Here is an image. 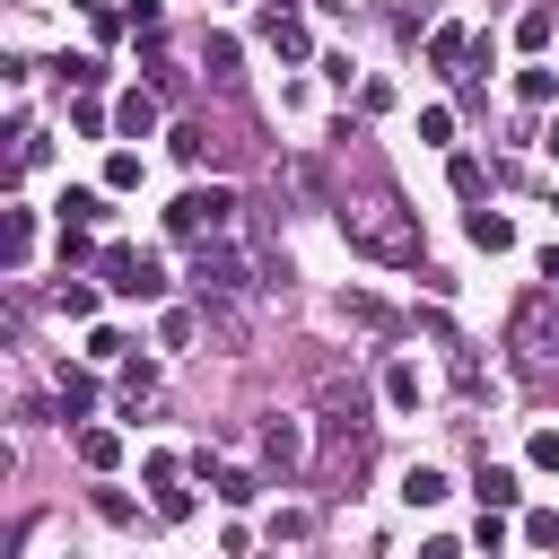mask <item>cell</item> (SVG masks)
<instances>
[{"mask_svg": "<svg viewBox=\"0 0 559 559\" xmlns=\"http://www.w3.org/2000/svg\"><path fill=\"white\" fill-rule=\"evenodd\" d=\"M262 44H271L280 61H306V52H314V35H306L297 9H262Z\"/></svg>", "mask_w": 559, "mask_h": 559, "instance_id": "52a82bcc", "label": "cell"}, {"mask_svg": "<svg viewBox=\"0 0 559 559\" xmlns=\"http://www.w3.org/2000/svg\"><path fill=\"white\" fill-rule=\"evenodd\" d=\"M262 463H271V472H297V463H306V428H297V419H262Z\"/></svg>", "mask_w": 559, "mask_h": 559, "instance_id": "ba28073f", "label": "cell"}, {"mask_svg": "<svg viewBox=\"0 0 559 559\" xmlns=\"http://www.w3.org/2000/svg\"><path fill=\"white\" fill-rule=\"evenodd\" d=\"M341 236H349L358 253H376V262H419V227H411L393 201H376V210H341Z\"/></svg>", "mask_w": 559, "mask_h": 559, "instance_id": "6da1fadb", "label": "cell"}, {"mask_svg": "<svg viewBox=\"0 0 559 559\" xmlns=\"http://www.w3.org/2000/svg\"><path fill=\"white\" fill-rule=\"evenodd\" d=\"M419 393H428V384H419V367H411V358H393V367H384V402H393V411H419Z\"/></svg>", "mask_w": 559, "mask_h": 559, "instance_id": "2e32d148", "label": "cell"}, {"mask_svg": "<svg viewBox=\"0 0 559 559\" xmlns=\"http://www.w3.org/2000/svg\"><path fill=\"white\" fill-rule=\"evenodd\" d=\"M96 280H105L114 297H166V271H157L148 253H131V245H105V253H96Z\"/></svg>", "mask_w": 559, "mask_h": 559, "instance_id": "3957f363", "label": "cell"}, {"mask_svg": "<svg viewBox=\"0 0 559 559\" xmlns=\"http://www.w3.org/2000/svg\"><path fill=\"white\" fill-rule=\"evenodd\" d=\"M542 280H550V288H559V245H550V253H542Z\"/></svg>", "mask_w": 559, "mask_h": 559, "instance_id": "74e56055", "label": "cell"}, {"mask_svg": "<svg viewBox=\"0 0 559 559\" xmlns=\"http://www.w3.org/2000/svg\"><path fill=\"white\" fill-rule=\"evenodd\" d=\"M114 131H122V140H157V96H148V87L114 96Z\"/></svg>", "mask_w": 559, "mask_h": 559, "instance_id": "9c48e42d", "label": "cell"}, {"mask_svg": "<svg viewBox=\"0 0 559 559\" xmlns=\"http://www.w3.org/2000/svg\"><path fill=\"white\" fill-rule=\"evenodd\" d=\"M341 314H349V323H367V332H384V323H393L376 297H341Z\"/></svg>", "mask_w": 559, "mask_h": 559, "instance_id": "1f68e13d", "label": "cell"}, {"mask_svg": "<svg viewBox=\"0 0 559 559\" xmlns=\"http://www.w3.org/2000/svg\"><path fill=\"white\" fill-rule=\"evenodd\" d=\"M524 463H533V472H559V428H533V445H524Z\"/></svg>", "mask_w": 559, "mask_h": 559, "instance_id": "f546056e", "label": "cell"}, {"mask_svg": "<svg viewBox=\"0 0 559 559\" xmlns=\"http://www.w3.org/2000/svg\"><path fill=\"white\" fill-rule=\"evenodd\" d=\"M79 463H87V472H114V463H122V437H114V428H79Z\"/></svg>", "mask_w": 559, "mask_h": 559, "instance_id": "e0dca14e", "label": "cell"}, {"mask_svg": "<svg viewBox=\"0 0 559 559\" xmlns=\"http://www.w3.org/2000/svg\"><path fill=\"white\" fill-rule=\"evenodd\" d=\"M507 341H515V349H533V358H550V349H559V341H550V288H533V297L515 306Z\"/></svg>", "mask_w": 559, "mask_h": 559, "instance_id": "8992f818", "label": "cell"}, {"mask_svg": "<svg viewBox=\"0 0 559 559\" xmlns=\"http://www.w3.org/2000/svg\"><path fill=\"white\" fill-rule=\"evenodd\" d=\"M122 26H131V35H157V26H166V9H157V0H131V9H122Z\"/></svg>", "mask_w": 559, "mask_h": 559, "instance_id": "836d02e7", "label": "cell"}, {"mask_svg": "<svg viewBox=\"0 0 559 559\" xmlns=\"http://www.w3.org/2000/svg\"><path fill=\"white\" fill-rule=\"evenodd\" d=\"M131 183H140V148H114L105 157V192H131Z\"/></svg>", "mask_w": 559, "mask_h": 559, "instance_id": "484cf974", "label": "cell"}, {"mask_svg": "<svg viewBox=\"0 0 559 559\" xmlns=\"http://www.w3.org/2000/svg\"><path fill=\"white\" fill-rule=\"evenodd\" d=\"M105 122H114V114H105V105H96V96H79V105H70V131H79V140H96V131H105Z\"/></svg>", "mask_w": 559, "mask_h": 559, "instance_id": "83f0119b", "label": "cell"}, {"mask_svg": "<svg viewBox=\"0 0 559 559\" xmlns=\"http://www.w3.org/2000/svg\"><path fill=\"white\" fill-rule=\"evenodd\" d=\"M192 280H201V297H236V288H245V253H236L227 236H201V253H192Z\"/></svg>", "mask_w": 559, "mask_h": 559, "instance_id": "277c9868", "label": "cell"}, {"mask_svg": "<svg viewBox=\"0 0 559 559\" xmlns=\"http://www.w3.org/2000/svg\"><path fill=\"white\" fill-rule=\"evenodd\" d=\"M445 183H454V201H480L489 192V166L480 157H445Z\"/></svg>", "mask_w": 559, "mask_h": 559, "instance_id": "ac0fdd59", "label": "cell"}, {"mask_svg": "<svg viewBox=\"0 0 559 559\" xmlns=\"http://www.w3.org/2000/svg\"><path fill=\"white\" fill-rule=\"evenodd\" d=\"M157 332H166V349H183V341H192V306H166V323H157Z\"/></svg>", "mask_w": 559, "mask_h": 559, "instance_id": "e575fe53", "label": "cell"}, {"mask_svg": "<svg viewBox=\"0 0 559 559\" xmlns=\"http://www.w3.org/2000/svg\"><path fill=\"white\" fill-rule=\"evenodd\" d=\"M428 61H437V70H463V61H472V35H463V26H428Z\"/></svg>", "mask_w": 559, "mask_h": 559, "instance_id": "4fadbf2b", "label": "cell"}, {"mask_svg": "<svg viewBox=\"0 0 559 559\" xmlns=\"http://www.w3.org/2000/svg\"><path fill=\"white\" fill-rule=\"evenodd\" d=\"M61 79H70L79 96H96V87H105V61H61Z\"/></svg>", "mask_w": 559, "mask_h": 559, "instance_id": "4dcf8cb0", "label": "cell"}, {"mask_svg": "<svg viewBox=\"0 0 559 559\" xmlns=\"http://www.w3.org/2000/svg\"><path fill=\"white\" fill-rule=\"evenodd\" d=\"M96 515H105V524H131V515H140V507H131V498H122V489H96Z\"/></svg>", "mask_w": 559, "mask_h": 559, "instance_id": "d590c367", "label": "cell"}, {"mask_svg": "<svg viewBox=\"0 0 559 559\" xmlns=\"http://www.w3.org/2000/svg\"><path fill=\"white\" fill-rule=\"evenodd\" d=\"M463 236H472L480 253H507V245H515V227H507L498 210H472V218H463Z\"/></svg>", "mask_w": 559, "mask_h": 559, "instance_id": "9a60e30c", "label": "cell"}, {"mask_svg": "<svg viewBox=\"0 0 559 559\" xmlns=\"http://www.w3.org/2000/svg\"><path fill=\"white\" fill-rule=\"evenodd\" d=\"M192 472L210 480V498H218V507H253V498H262V480H253L245 463H218V454H192Z\"/></svg>", "mask_w": 559, "mask_h": 559, "instance_id": "5b68a950", "label": "cell"}, {"mask_svg": "<svg viewBox=\"0 0 559 559\" xmlns=\"http://www.w3.org/2000/svg\"><path fill=\"white\" fill-rule=\"evenodd\" d=\"M419 140L445 148V140H454V105H419Z\"/></svg>", "mask_w": 559, "mask_h": 559, "instance_id": "d4e9b609", "label": "cell"}, {"mask_svg": "<svg viewBox=\"0 0 559 559\" xmlns=\"http://www.w3.org/2000/svg\"><path fill=\"white\" fill-rule=\"evenodd\" d=\"M148 393H157V367H148V358H131V367H122V411H140Z\"/></svg>", "mask_w": 559, "mask_h": 559, "instance_id": "cb8c5ba5", "label": "cell"}, {"mask_svg": "<svg viewBox=\"0 0 559 559\" xmlns=\"http://www.w3.org/2000/svg\"><path fill=\"white\" fill-rule=\"evenodd\" d=\"M157 524H192V489L166 480V489H157Z\"/></svg>", "mask_w": 559, "mask_h": 559, "instance_id": "f1b7e54d", "label": "cell"}, {"mask_svg": "<svg viewBox=\"0 0 559 559\" xmlns=\"http://www.w3.org/2000/svg\"><path fill=\"white\" fill-rule=\"evenodd\" d=\"M472 550H507V524H498V507H480V524H472Z\"/></svg>", "mask_w": 559, "mask_h": 559, "instance_id": "d6a6232c", "label": "cell"}, {"mask_svg": "<svg viewBox=\"0 0 559 559\" xmlns=\"http://www.w3.org/2000/svg\"><path fill=\"white\" fill-rule=\"evenodd\" d=\"M52 402H61V419H87V411H96V376H87V367H61V376H52Z\"/></svg>", "mask_w": 559, "mask_h": 559, "instance_id": "30bf717a", "label": "cell"}, {"mask_svg": "<svg viewBox=\"0 0 559 559\" xmlns=\"http://www.w3.org/2000/svg\"><path fill=\"white\" fill-rule=\"evenodd\" d=\"M550 35H559V17H550V9H524V17H515V44H524V52H542Z\"/></svg>", "mask_w": 559, "mask_h": 559, "instance_id": "44dd1931", "label": "cell"}, {"mask_svg": "<svg viewBox=\"0 0 559 559\" xmlns=\"http://www.w3.org/2000/svg\"><path fill=\"white\" fill-rule=\"evenodd\" d=\"M52 210H61L70 227H96V218H105V192H96V183H70V192H61Z\"/></svg>", "mask_w": 559, "mask_h": 559, "instance_id": "5bb4252c", "label": "cell"}, {"mask_svg": "<svg viewBox=\"0 0 559 559\" xmlns=\"http://www.w3.org/2000/svg\"><path fill=\"white\" fill-rule=\"evenodd\" d=\"M26 262H35V210L17 201L9 210V271H26Z\"/></svg>", "mask_w": 559, "mask_h": 559, "instance_id": "d6986e66", "label": "cell"}, {"mask_svg": "<svg viewBox=\"0 0 559 559\" xmlns=\"http://www.w3.org/2000/svg\"><path fill=\"white\" fill-rule=\"evenodd\" d=\"M515 96H524V105H550V96H559V70H542V61L515 70Z\"/></svg>", "mask_w": 559, "mask_h": 559, "instance_id": "603a6c76", "label": "cell"}, {"mask_svg": "<svg viewBox=\"0 0 559 559\" xmlns=\"http://www.w3.org/2000/svg\"><path fill=\"white\" fill-rule=\"evenodd\" d=\"M437 498H454V480H445L437 463H411V472H402V507H437Z\"/></svg>", "mask_w": 559, "mask_h": 559, "instance_id": "8fae6325", "label": "cell"}, {"mask_svg": "<svg viewBox=\"0 0 559 559\" xmlns=\"http://www.w3.org/2000/svg\"><path fill=\"white\" fill-rule=\"evenodd\" d=\"M542 148H550V157H559V122H550V131H542Z\"/></svg>", "mask_w": 559, "mask_h": 559, "instance_id": "f35d334b", "label": "cell"}, {"mask_svg": "<svg viewBox=\"0 0 559 559\" xmlns=\"http://www.w3.org/2000/svg\"><path fill=\"white\" fill-rule=\"evenodd\" d=\"M70 9H79V17H105V9H114V0H70Z\"/></svg>", "mask_w": 559, "mask_h": 559, "instance_id": "8d00e7d4", "label": "cell"}, {"mask_svg": "<svg viewBox=\"0 0 559 559\" xmlns=\"http://www.w3.org/2000/svg\"><path fill=\"white\" fill-rule=\"evenodd\" d=\"M524 542H533V550H559V507H533V515H524Z\"/></svg>", "mask_w": 559, "mask_h": 559, "instance_id": "4316f807", "label": "cell"}, {"mask_svg": "<svg viewBox=\"0 0 559 559\" xmlns=\"http://www.w3.org/2000/svg\"><path fill=\"white\" fill-rule=\"evenodd\" d=\"M227 218H236V192H227V183H192V192H175V201H166V236H192V245H201V236H218Z\"/></svg>", "mask_w": 559, "mask_h": 559, "instance_id": "7a4b0ae2", "label": "cell"}, {"mask_svg": "<svg viewBox=\"0 0 559 559\" xmlns=\"http://www.w3.org/2000/svg\"><path fill=\"white\" fill-rule=\"evenodd\" d=\"M52 306H61L70 323H96V288H87V280H61V288H52Z\"/></svg>", "mask_w": 559, "mask_h": 559, "instance_id": "ffe728a7", "label": "cell"}, {"mask_svg": "<svg viewBox=\"0 0 559 559\" xmlns=\"http://www.w3.org/2000/svg\"><path fill=\"white\" fill-rule=\"evenodd\" d=\"M472 498H480V507H498V515H507V507H515V498H524V480H515V472H507V463H480V480H472Z\"/></svg>", "mask_w": 559, "mask_h": 559, "instance_id": "7c38bea8", "label": "cell"}, {"mask_svg": "<svg viewBox=\"0 0 559 559\" xmlns=\"http://www.w3.org/2000/svg\"><path fill=\"white\" fill-rule=\"evenodd\" d=\"M201 70L210 79H236V35H201Z\"/></svg>", "mask_w": 559, "mask_h": 559, "instance_id": "7402d4cb", "label": "cell"}]
</instances>
